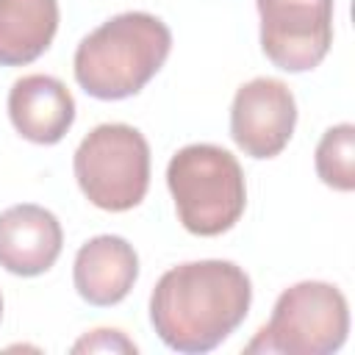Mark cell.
Listing matches in <instances>:
<instances>
[{"instance_id": "1", "label": "cell", "mask_w": 355, "mask_h": 355, "mask_svg": "<svg viewBox=\"0 0 355 355\" xmlns=\"http://www.w3.org/2000/svg\"><path fill=\"white\" fill-rule=\"evenodd\" d=\"M252 286L233 261H189L161 275L150 294V322L178 352L197 355L219 347L244 319Z\"/></svg>"}, {"instance_id": "2", "label": "cell", "mask_w": 355, "mask_h": 355, "mask_svg": "<svg viewBox=\"0 0 355 355\" xmlns=\"http://www.w3.org/2000/svg\"><path fill=\"white\" fill-rule=\"evenodd\" d=\"M172 33L164 19L147 11H125L80 39L72 69L78 86L97 100L139 94L164 67Z\"/></svg>"}, {"instance_id": "3", "label": "cell", "mask_w": 355, "mask_h": 355, "mask_svg": "<svg viewBox=\"0 0 355 355\" xmlns=\"http://www.w3.org/2000/svg\"><path fill=\"white\" fill-rule=\"evenodd\" d=\"M166 186L180 225L194 236H222L244 214V172L225 147L189 144L166 166Z\"/></svg>"}, {"instance_id": "4", "label": "cell", "mask_w": 355, "mask_h": 355, "mask_svg": "<svg viewBox=\"0 0 355 355\" xmlns=\"http://www.w3.org/2000/svg\"><path fill=\"white\" fill-rule=\"evenodd\" d=\"M349 333V305L341 288L322 280L288 286L269 322L244 347L247 355H330Z\"/></svg>"}, {"instance_id": "5", "label": "cell", "mask_w": 355, "mask_h": 355, "mask_svg": "<svg viewBox=\"0 0 355 355\" xmlns=\"http://www.w3.org/2000/svg\"><path fill=\"white\" fill-rule=\"evenodd\" d=\"M75 180L83 197L111 214L136 208L150 186V144L133 125H97L75 150Z\"/></svg>"}, {"instance_id": "6", "label": "cell", "mask_w": 355, "mask_h": 355, "mask_svg": "<svg viewBox=\"0 0 355 355\" xmlns=\"http://www.w3.org/2000/svg\"><path fill=\"white\" fill-rule=\"evenodd\" d=\"M261 50L286 72L319 67L333 44V0H255Z\"/></svg>"}, {"instance_id": "7", "label": "cell", "mask_w": 355, "mask_h": 355, "mask_svg": "<svg viewBox=\"0 0 355 355\" xmlns=\"http://www.w3.org/2000/svg\"><path fill=\"white\" fill-rule=\"evenodd\" d=\"M297 100L277 78H252L236 89L230 105V136L250 158H275L291 141Z\"/></svg>"}, {"instance_id": "8", "label": "cell", "mask_w": 355, "mask_h": 355, "mask_svg": "<svg viewBox=\"0 0 355 355\" xmlns=\"http://www.w3.org/2000/svg\"><path fill=\"white\" fill-rule=\"evenodd\" d=\"M64 247V230L53 211L22 202L0 214V266L19 277L47 272Z\"/></svg>"}, {"instance_id": "9", "label": "cell", "mask_w": 355, "mask_h": 355, "mask_svg": "<svg viewBox=\"0 0 355 355\" xmlns=\"http://www.w3.org/2000/svg\"><path fill=\"white\" fill-rule=\"evenodd\" d=\"M8 119L33 144H55L75 122V97L53 75H22L8 92Z\"/></svg>"}, {"instance_id": "10", "label": "cell", "mask_w": 355, "mask_h": 355, "mask_svg": "<svg viewBox=\"0 0 355 355\" xmlns=\"http://www.w3.org/2000/svg\"><path fill=\"white\" fill-rule=\"evenodd\" d=\"M136 277H139V255L133 244L125 241L122 236H108V233L94 236L75 255L72 280L78 294L89 305L108 308L122 302L130 294Z\"/></svg>"}, {"instance_id": "11", "label": "cell", "mask_w": 355, "mask_h": 355, "mask_svg": "<svg viewBox=\"0 0 355 355\" xmlns=\"http://www.w3.org/2000/svg\"><path fill=\"white\" fill-rule=\"evenodd\" d=\"M55 0H0V67L36 61L55 39Z\"/></svg>"}, {"instance_id": "12", "label": "cell", "mask_w": 355, "mask_h": 355, "mask_svg": "<svg viewBox=\"0 0 355 355\" xmlns=\"http://www.w3.org/2000/svg\"><path fill=\"white\" fill-rule=\"evenodd\" d=\"M316 175L336 191L355 189V125L341 122L322 133L316 144Z\"/></svg>"}, {"instance_id": "13", "label": "cell", "mask_w": 355, "mask_h": 355, "mask_svg": "<svg viewBox=\"0 0 355 355\" xmlns=\"http://www.w3.org/2000/svg\"><path fill=\"white\" fill-rule=\"evenodd\" d=\"M72 352L75 355H83V352H122V355H136V344L122 330L100 327V330H92L83 338H78L75 347H72Z\"/></svg>"}, {"instance_id": "14", "label": "cell", "mask_w": 355, "mask_h": 355, "mask_svg": "<svg viewBox=\"0 0 355 355\" xmlns=\"http://www.w3.org/2000/svg\"><path fill=\"white\" fill-rule=\"evenodd\" d=\"M0 319H3V294H0Z\"/></svg>"}]
</instances>
